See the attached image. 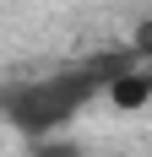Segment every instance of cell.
<instances>
[{"label":"cell","mask_w":152,"mask_h":157,"mask_svg":"<svg viewBox=\"0 0 152 157\" xmlns=\"http://www.w3.org/2000/svg\"><path fill=\"white\" fill-rule=\"evenodd\" d=\"M136 60H141L136 49H103V54L60 65L49 76L11 81V87H0V119L16 136H27V141H49V136H60L76 114L87 109L92 98H103L109 81L120 76L125 65H136Z\"/></svg>","instance_id":"1"},{"label":"cell","mask_w":152,"mask_h":157,"mask_svg":"<svg viewBox=\"0 0 152 157\" xmlns=\"http://www.w3.org/2000/svg\"><path fill=\"white\" fill-rule=\"evenodd\" d=\"M109 103H114V109H141V103H152V76H147V65H125V71H120V76H114V81H109Z\"/></svg>","instance_id":"2"},{"label":"cell","mask_w":152,"mask_h":157,"mask_svg":"<svg viewBox=\"0 0 152 157\" xmlns=\"http://www.w3.org/2000/svg\"><path fill=\"white\" fill-rule=\"evenodd\" d=\"M33 157H82V152H76V146H65V141H54V136H49V141H33Z\"/></svg>","instance_id":"3"}]
</instances>
